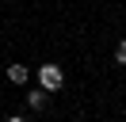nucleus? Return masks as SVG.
<instances>
[{"mask_svg": "<svg viewBox=\"0 0 126 122\" xmlns=\"http://www.w3.org/2000/svg\"><path fill=\"white\" fill-rule=\"evenodd\" d=\"M38 84H42L46 92H57V88L65 84V73H61L57 65H42V69H38Z\"/></svg>", "mask_w": 126, "mask_h": 122, "instance_id": "f257e3e1", "label": "nucleus"}, {"mask_svg": "<svg viewBox=\"0 0 126 122\" xmlns=\"http://www.w3.org/2000/svg\"><path fill=\"white\" fill-rule=\"evenodd\" d=\"M46 95H50L46 88H31V92H27V103H31L34 111H42V107H46Z\"/></svg>", "mask_w": 126, "mask_h": 122, "instance_id": "f03ea898", "label": "nucleus"}, {"mask_svg": "<svg viewBox=\"0 0 126 122\" xmlns=\"http://www.w3.org/2000/svg\"><path fill=\"white\" fill-rule=\"evenodd\" d=\"M8 80L12 84H27V65H8Z\"/></svg>", "mask_w": 126, "mask_h": 122, "instance_id": "7ed1b4c3", "label": "nucleus"}, {"mask_svg": "<svg viewBox=\"0 0 126 122\" xmlns=\"http://www.w3.org/2000/svg\"><path fill=\"white\" fill-rule=\"evenodd\" d=\"M115 61H122V65H126V42H118V50H115Z\"/></svg>", "mask_w": 126, "mask_h": 122, "instance_id": "20e7f679", "label": "nucleus"}, {"mask_svg": "<svg viewBox=\"0 0 126 122\" xmlns=\"http://www.w3.org/2000/svg\"><path fill=\"white\" fill-rule=\"evenodd\" d=\"M4 122H27V118H23V114H12V118H4Z\"/></svg>", "mask_w": 126, "mask_h": 122, "instance_id": "39448f33", "label": "nucleus"}]
</instances>
